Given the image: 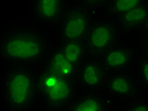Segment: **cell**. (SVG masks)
<instances>
[{"label": "cell", "instance_id": "6da1fadb", "mask_svg": "<svg viewBox=\"0 0 148 111\" xmlns=\"http://www.w3.org/2000/svg\"><path fill=\"white\" fill-rule=\"evenodd\" d=\"M55 44V37L32 20L10 23L0 29V64L36 71Z\"/></svg>", "mask_w": 148, "mask_h": 111}, {"label": "cell", "instance_id": "7a4b0ae2", "mask_svg": "<svg viewBox=\"0 0 148 111\" xmlns=\"http://www.w3.org/2000/svg\"><path fill=\"white\" fill-rule=\"evenodd\" d=\"M0 101L10 111L37 109L36 71L24 66H6L0 77Z\"/></svg>", "mask_w": 148, "mask_h": 111}, {"label": "cell", "instance_id": "3957f363", "mask_svg": "<svg viewBox=\"0 0 148 111\" xmlns=\"http://www.w3.org/2000/svg\"><path fill=\"white\" fill-rule=\"evenodd\" d=\"M37 109H65L75 95L74 81L42 66L36 70Z\"/></svg>", "mask_w": 148, "mask_h": 111}, {"label": "cell", "instance_id": "277c9868", "mask_svg": "<svg viewBox=\"0 0 148 111\" xmlns=\"http://www.w3.org/2000/svg\"><path fill=\"white\" fill-rule=\"evenodd\" d=\"M121 40L117 20L106 16H95L84 38L87 57L100 58Z\"/></svg>", "mask_w": 148, "mask_h": 111}, {"label": "cell", "instance_id": "5b68a950", "mask_svg": "<svg viewBox=\"0 0 148 111\" xmlns=\"http://www.w3.org/2000/svg\"><path fill=\"white\" fill-rule=\"evenodd\" d=\"M94 18L95 12L78 2L69 5L56 27V43L84 40Z\"/></svg>", "mask_w": 148, "mask_h": 111}, {"label": "cell", "instance_id": "8992f818", "mask_svg": "<svg viewBox=\"0 0 148 111\" xmlns=\"http://www.w3.org/2000/svg\"><path fill=\"white\" fill-rule=\"evenodd\" d=\"M100 91L111 103L112 109L121 110L123 103L137 98L143 93L135 78L129 70L110 73L101 86Z\"/></svg>", "mask_w": 148, "mask_h": 111}, {"label": "cell", "instance_id": "52a82bcc", "mask_svg": "<svg viewBox=\"0 0 148 111\" xmlns=\"http://www.w3.org/2000/svg\"><path fill=\"white\" fill-rule=\"evenodd\" d=\"M145 42L146 37L140 40L121 37L120 41L99 59L108 74L128 70L139 52L140 46Z\"/></svg>", "mask_w": 148, "mask_h": 111}, {"label": "cell", "instance_id": "ba28073f", "mask_svg": "<svg viewBox=\"0 0 148 111\" xmlns=\"http://www.w3.org/2000/svg\"><path fill=\"white\" fill-rule=\"evenodd\" d=\"M70 0H29L28 12L32 22L55 37V29Z\"/></svg>", "mask_w": 148, "mask_h": 111}, {"label": "cell", "instance_id": "9c48e42d", "mask_svg": "<svg viewBox=\"0 0 148 111\" xmlns=\"http://www.w3.org/2000/svg\"><path fill=\"white\" fill-rule=\"evenodd\" d=\"M107 75L108 73L99 58L86 57L80 66L74 80L75 94L99 90Z\"/></svg>", "mask_w": 148, "mask_h": 111}, {"label": "cell", "instance_id": "30bf717a", "mask_svg": "<svg viewBox=\"0 0 148 111\" xmlns=\"http://www.w3.org/2000/svg\"><path fill=\"white\" fill-rule=\"evenodd\" d=\"M116 20L120 27L121 37L135 40L145 38L148 20L147 2L123 13Z\"/></svg>", "mask_w": 148, "mask_h": 111}, {"label": "cell", "instance_id": "8fae6325", "mask_svg": "<svg viewBox=\"0 0 148 111\" xmlns=\"http://www.w3.org/2000/svg\"><path fill=\"white\" fill-rule=\"evenodd\" d=\"M65 109L71 111L112 110L108 99L99 90L76 93Z\"/></svg>", "mask_w": 148, "mask_h": 111}, {"label": "cell", "instance_id": "7c38bea8", "mask_svg": "<svg viewBox=\"0 0 148 111\" xmlns=\"http://www.w3.org/2000/svg\"><path fill=\"white\" fill-rule=\"evenodd\" d=\"M135 78L143 93L147 94L148 90V53L147 42L143 43L139 52L128 69Z\"/></svg>", "mask_w": 148, "mask_h": 111}, {"label": "cell", "instance_id": "4fadbf2b", "mask_svg": "<svg viewBox=\"0 0 148 111\" xmlns=\"http://www.w3.org/2000/svg\"><path fill=\"white\" fill-rule=\"evenodd\" d=\"M54 47L70 64H72L78 69L87 57L83 40L58 42L55 44Z\"/></svg>", "mask_w": 148, "mask_h": 111}, {"label": "cell", "instance_id": "5bb4252c", "mask_svg": "<svg viewBox=\"0 0 148 111\" xmlns=\"http://www.w3.org/2000/svg\"><path fill=\"white\" fill-rule=\"evenodd\" d=\"M44 66L60 75L73 81L75 80L76 74L78 72V69L70 64L55 47H53V49L50 50Z\"/></svg>", "mask_w": 148, "mask_h": 111}, {"label": "cell", "instance_id": "9a60e30c", "mask_svg": "<svg viewBox=\"0 0 148 111\" xmlns=\"http://www.w3.org/2000/svg\"><path fill=\"white\" fill-rule=\"evenodd\" d=\"M145 2L147 0H107L105 5L95 13V16H106L117 19L123 13Z\"/></svg>", "mask_w": 148, "mask_h": 111}, {"label": "cell", "instance_id": "2e32d148", "mask_svg": "<svg viewBox=\"0 0 148 111\" xmlns=\"http://www.w3.org/2000/svg\"><path fill=\"white\" fill-rule=\"evenodd\" d=\"M121 110L126 111H147L148 110V100L147 95H140L137 98L128 101L123 103Z\"/></svg>", "mask_w": 148, "mask_h": 111}, {"label": "cell", "instance_id": "e0dca14e", "mask_svg": "<svg viewBox=\"0 0 148 111\" xmlns=\"http://www.w3.org/2000/svg\"><path fill=\"white\" fill-rule=\"evenodd\" d=\"M106 1L107 0H77V2H78L80 5L91 10V11L95 13L105 5V3Z\"/></svg>", "mask_w": 148, "mask_h": 111}, {"label": "cell", "instance_id": "ac0fdd59", "mask_svg": "<svg viewBox=\"0 0 148 111\" xmlns=\"http://www.w3.org/2000/svg\"><path fill=\"white\" fill-rule=\"evenodd\" d=\"M70 1H71L72 4H74V3H76V2H77V0H70Z\"/></svg>", "mask_w": 148, "mask_h": 111}]
</instances>
